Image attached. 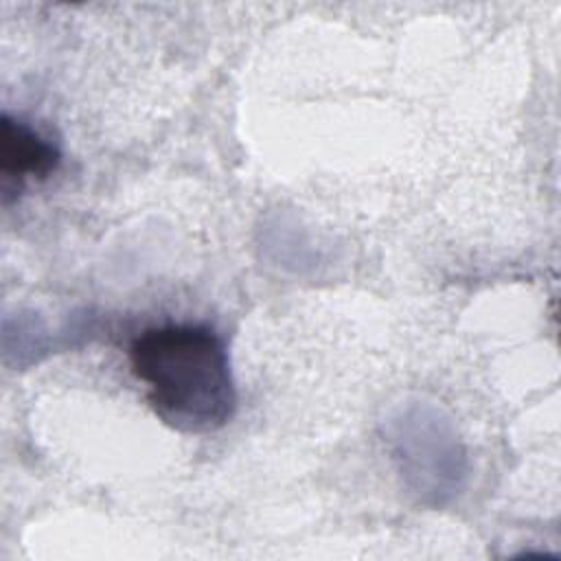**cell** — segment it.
Masks as SVG:
<instances>
[{"mask_svg": "<svg viewBox=\"0 0 561 561\" xmlns=\"http://www.w3.org/2000/svg\"><path fill=\"white\" fill-rule=\"evenodd\" d=\"M129 364L153 412L178 432H215L237 410L228 351L210 324L169 322L145 329L129 346Z\"/></svg>", "mask_w": 561, "mask_h": 561, "instance_id": "obj_1", "label": "cell"}, {"mask_svg": "<svg viewBox=\"0 0 561 561\" xmlns=\"http://www.w3.org/2000/svg\"><path fill=\"white\" fill-rule=\"evenodd\" d=\"M61 162L59 147L37 131L31 123L2 114L0 123V178L2 202L11 193L22 191L26 180H44L57 171Z\"/></svg>", "mask_w": 561, "mask_h": 561, "instance_id": "obj_2", "label": "cell"}]
</instances>
